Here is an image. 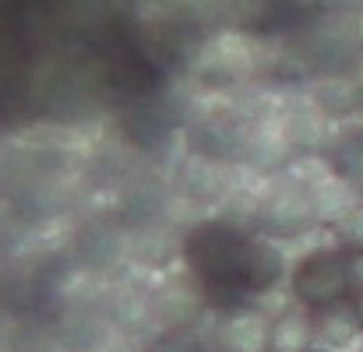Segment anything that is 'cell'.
Here are the masks:
<instances>
[{"label":"cell","instance_id":"obj_1","mask_svg":"<svg viewBox=\"0 0 363 352\" xmlns=\"http://www.w3.org/2000/svg\"><path fill=\"white\" fill-rule=\"evenodd\" d=\"M184 261L216 310L250 303V296H261L289 278L286 254L275 239L223 219H208L187 229Z\"/></svg>","mask_w":363,"mask_h":352},{"label":"cell","instance_id":"obj_2","mask_svg":"<svg viewBox=\"0 0 363 352\" xmlns=\"http://www.w3.org/2000/svg\"><path fill=\"white\" fill-rule=\"evenodd\" d=\"M289 296L296 307L318 314V310H332V307H346L360 282H357V261L339 250V246H321L303 254L293 268H289Z\"/></svg>","mask_w":363,"mask_h":352},{"label":"cell","instance_id":"obj_3","mask_svg":"<svg viewBox=\"0 0 363 352\" xmlns=\"http://www.w3.org/2000/svg\"><path fill=\"white\" fill-rule=\"evenodd\" d=\"M318 219V201L307 194L303 183H282L272 187L261 205H257V233L268 239H293V236L307 233Z\"/></svg>","mask_w":363,"mask_h":352},{"label":"cell","instance_id":"obj_4","mask_svg":"<svg viewBox=\"0 0 363 352\" xmlns=\"http://www.w3.org/2000/svg\"><path fill=\"white\" fill-rule=\"evenodd\" d=\"M216 352H272V317L257 303L219 310L212 328Z\"/></svg>","mask_w":363,"mask_h":352},{"label":"cell","instance_id":"obj_5","mask_svg":"<svg viewBox=\"0 0 363 352\" xmlns=\"http://www.w3.org/2000/svg\"><path fill=\"white\" fill-rule=\"evenodd\" d=\"M318 349V331H314V314L303 307H286L282 314L272 317V352H314Z\"/></svg>","mask_w":363,"mask_h":352},{"label":"cell","instance_id":"obj_6","mask_svg":"<svg viewBox=\"0 0 363 352\" xmlns=\"http://www.w3.org/2000/svg\"><path fill=\"white\" fill-rule=\"evenodd\" d=\"M314 331H318V349H342L353 342V335L360 331V321L353 314V307H332V310H318L314 314Z\"/></svg>","mask_w":363,"mask_h":352},{"label":"cell","instance_id":"obj_7","mask_svg":"<svg viewBox=\"0 0 363 352\" xmlns=\"http://www.w3.org/2000/svg\"><path fill=\"white\" fill-rule=\"evenodd\" d=\"M335 239H339V250H346L350 257H360L363 254V208H357V212H350V215L339 219Z\"/></svg>","mask_w":363,"mask_h":352},{"label":"cell","instance_id":"obj_8","mask_svg":"<svg viewBox=\"0 0 363 352\" xmlns=\"http://www.w3.org/2000/svg\"><path fill=\"white\" fill-rule=\"evenodd\" d=\"M148 352H201V349H198V342H194V339H187V335H180V331H177V335L159 339Z\"/></svg>","mask_w":363,"mask_h":352},{"label":"cell","instance_id":"obj_9","mask_svg":"<svg viewBox=\"0 0 363 352\" xmlns=\"http://www.w3.org/2000/svg\"><path fill=\"white\" fill-rule=\"evenodd\" d=\"M350 307H353V314H357V321H360V331H363V282H360V289H357V296L350 300Z\"/></svg>","mask_w":363,"mask_h":352},{"label":"cell","instance_id":"obj_10","mask_svg":"<svg viewBox=\"0 0 363 352\" xmlns=\"http://www.w3.org/2000/svg\"><path fill=\"white\" fill-rule=\"evenodd\" d=\"M314 352H328V349H314Z\"/></svg>","mask_w":363,"mask_h":352},{"label":"cell","instance_id":"obj_11","mask_svg":"<svg viewBox=\"0 0 363 352\" xmlns=\"http://www.w3.org/2000/svg\"><path fill=\"white\" fill-rule=\"evenodd\" d=\"M360 352H363V349H360Z\"/></svg>","mask_w":363,"mask_h":352}]
</instances>
